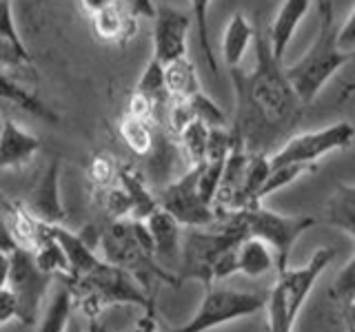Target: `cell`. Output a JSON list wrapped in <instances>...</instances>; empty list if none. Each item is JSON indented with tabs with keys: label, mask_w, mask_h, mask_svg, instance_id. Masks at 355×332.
<instances>
[{
	"label": "cell",
	"mask_w": 355,
	"mask_h": 332,
	"mask_svg": "<svg viewBox=\"0 0 355 332\" xmlns=\"http://www.w3.org/2000/svg\"><path fill=\"white\" fill-rule=\"evenodd\" d=\"M198 177L200 166H189V171L182 177H178L164 191H160V208L166 210L180 226L207 228L218 221L216 208L207 204L198 193Z\"/></svg>",
	"instance_id": "obj_10"
},
{
	"label": "cell",
	"mask_w": 355,
	"mask_h": 332,
	"mask_svg": "<svg viewBox=\"0 0 355 332\" xmlns=\"http://www.w3.org/2000/svg\"><path fill=\"white\" fill-rule=\"evenodd\" d=\"M266 310H269V332H293L297 315L293 310H288L275 286L271 288L269 299H266Z\"/></svg>",
	"instance_id": "obj_30"
},
{
	"label": "cell",
	"mask_w": 355,
	"mask_h": 332,
	"mask_svg": "<svg viewBox=\"0 0 355 332\" xmlns=\"http://www.w3.org/2000/svg\"><path fill=\"white\" fill-rule=\"evenodd\" d=\"M266 308V299L255 293H240L231 288H214L209 286L198 313L187 321L184 326L169 328V332H207L229 321L242 317H251Z\"/></svg>",
	"instance_id": "obj_8"
},
{
	"label": "cell",
	"mask_w": 355,
	"mask_h": 332,
	"mask_svg": "<svg viewBox=\"0 0 355 332\" xmlns=\"http://www.w3.org/2000/svg\"><path fill=\"white\" fill-rule=\"evenodd\" d=\"M311 5H313L311 0H284L280 9H277L271 27L266 31L269 47L277 60L284 58V51L288 49V44H291L300 22H302L304 16L309 14Z\"/></svg>",
	"instance_id": "obj_16"
},
{
	"label": "cell",
	"mask_w": 355,
	"mask_h": 332,
	"mask_svg": "<svg viewBox=\"0 0 355 332\" xmlns=\"http://www.w3.org/2000/svg\"><path fill=\"white\" fill-rule=\"evenodd\" d=\"M71 286L76 304H80L87 319H98L107 306L114 304H136L144 313H155L153 297L138 284L136 277L105 259L92 273L71 282Z\"/></svg>",
	"instance_id": "obj_4"
},
{
	"label": "cell",
	"mask_w": 355,
	"mask_h": 332,
	"mask_svg": "<svg viewBox=\"0 0 355 332\" xmlns=\"http://www.w3.org/2000/svg\"><path fill=\"white\" fill-rule=\"evenodd\" d=\"M89 180L94 182V186L98 191H105L111 184L118 180V164L116 160L111 158L107 153H96L92 162H89V169H87Z\"/></svg>",
	"instance_id": "obj_32"
},
{
	"label": "cell",
	"mask_w": 355,
	"mask_h": 332,
	"mask_svg": "<svg viewBox=\"0 0 355 332\" xmlns=\"http://www.w3.org/2000/svg\"><path fill=\"white\" fill-rule=\"evenodd\" d=\"M51 237L60 243V248L67 257V277H69L71 282L80 279L83 275L92 273L96 266L103 261L94 252V246L85 239V235L80 232H71L62 228L60 224H47Z\"/></svg>",
	"instance_id": "obj_15"
},
{
	"label": "cell",
	"mask_w": 355,
	"mask_h": 332,
	"mask_svg": "<svg viewBox=\"0 0 355 332\" xmlns=\"http://www.w3.org/2000/svg\"><path fill=\"white\" fill-rule=\"evenodd\" d=\"M133 332H160L158 321H155V313H144V317L136 324Z\"/></svg>",
	"instance_id": "obj_41"
},
{
	"label": "cell",
	"mask_w": 355,
	"mask_h": 332,
	"mask_svg": "<svg viewBox=\"0 0 355 332\" xmlns=\"http://www.w3.org/2000/svg\"><path fill=\"white\" fill-rule=\"evenodd\" d=\"M347 91L349 93H355V84H347Z\"/></svg>",
	"instance_id": "obj_48"
},
{
	"label": "cell",
	"mask_w": 355,
	"mask_h": 332,
	"mask_svg": "<svg viewBox=\"0 0 355 332\" xmlns=\"http://www.w3.org/2000/svg\"><path fill=\"white\" fill-rule=\"evenodd\" d=\"M36 3H44V0H36Z\"/></svg>",
	"instance_id": "obj_49"
},
{
	"label": "cell",
	"mask_w": 355,
	"mask_h": 332,
	"mask_svg": "<svg viewBox=\"0 0 355 332\" xmlns=\"http://www.w3.org/2000/svg\"><path fill=\"white\" fill-rule=\"evenodd\" d=\"M347 332H355V324L347 319Z\"/></svg>",
	"instance_id": "obj_47"
},
{
	"label": "cell",
	"mask_w": 355,
	"mask_h": 332,
	"mask_svg": "<svg viewBox=\"0 0 355 332\" xmlns=\"http://www.w3.org/2000/svg\"><path fill=\"white\" fill-rule=\"evenodd\" d=\"M238 213L242 215L247 235L262 239L273 250L277 273L288 268V259H291V250L295 246V241L311 226H315V217L311 215H282L264 208L262 204L242 208Z\"/></svg>",
	"instance_id": "obj_6"
},
{
	"label": "cell",
	"mask_w": 355,
	"mask_h": 332,
	"mask_svg": "<svg viewBox=\"0 0 355 332\" xmlns=\"http://www.w3.org/2000/svg\"><path fill=\"white\" fill-rule=\"evenodd\" d=\"M122 188H125V193L129 195L131 199V217L133 219H140L144 221L153 210H158L160 204H158V197H153L151 191L144 184L142 175L133 169L129 164H120L118 166V180H116Z\"/></svg>",
	"instance_id": "obj_20"
},
{
	"label": "cell",
	"mask_w": 355,
	"mask_h": 332,
	"mask_svg": "<svg viewBox=\"0 0 355 332\" xmlns=\"http://www.w3.org/2000/svg\"><path fill=\"white\" fill-rule=\"evenodd\" d=\"M98 246L105 261L120 266L138 279V284L153 297L158 284L180 286V279L164 270L153 257V241L144 221L140 219H114L98 230Z\"/></svg>",
	"instance_id": "obj_2"
},
{
	"label": "cell",
	"mask_w": 355,
	"mask_h": 332,
	"mask_svg": "<svg viewBox=\"0 0 355 332\" xmlns=\"http://www.w3.org/2000/svg\"><path fill=\"white\" fill-rule=\"evenodd\" d=\"M344 315H347L349 321H353V324H355V302H353L347 310H344Z\"/></svg>",
	"instance_id": "obj_46"
},
{
	"label": "cell",
	"mask_w": 355,
	"mask_h": 332,
	"mask_svg": "<svg viewBox=\"0 0 355 332\" xmlns=\"http://www.w3.org/2000/svg\"><path fill=\"white\" fill-rule=\"evenodd\" d=\"M331 297L333 302H338L342 306V310H347L355 302V252L347 261V266L336 275V279H333Z\"/></svg>",
	"instance_id": "obj_31"
},
{
	"label": "cell",
	"mask_w": 355,
	"mask_h": 332,
	"mask_svg": "<svg viewBox=\"0 0 355 332\" xmlns=\"http://www.w3.org/2000/svg\"><path fill=\"white\" fill-rule=\"evenodd\" d=\"M338 44L342 49H355V9L344 20V25L338 29Z\"/></svg>",
	"instance_id": "obj_37"
},
{
	"label": "cell",
	"mask_w": 355,
	"mask_h": 332,
	"mask_svg": "<svg viewBox=\"0 0 355 332\" xmlns=\"http://www.w3.org/2000/svg\"><path fill=\"white\" fill-rule=\"evenodd\" d=\"M3 102L16 104L18 109L31 113L33 118L51 122V124H58L60 122V116L55 113L51 107H47L36 93L29 91V89H25L22 84H18L14 77H9L3 69H0V104Z\"/></svg>",
	"instance_id": "obj_19"
},
{
	"label": "cell",
	"mask_w": 355,
	"mask_h": 332,
	"mask_svg": "<svg viewBox=\"0 0 355 332\" xmlns=\"http://www.w3.org/2000/svg\"><path fill=\"white\" fill-rule=\"evenodd\" d=\"M53 295L49 304L40 310L38 317V332H67L71 321V310L76 306L73 286L67 275L53 277Z\"/></svg>",
	"instance_id": "obj_17"
},
{
	"label": "cell",
	"mask_w": 355,
	"mask_h": 332,
	"mask_svg": "<svg viewBox=\"0 0 355 332\" xmlns=\"http://www.w3.org/2000/svg\"><path fill=\"white\" fill-rule=\"evenodd\" d=\"M355 62V49H342L338 44V27L333 11L320 16V27L311 47L302 58L286 66V77L304 104H311L327 82L342 66Z\"/></svg>",
	"instance_id": "obj_3"
},
{
	"label": "cell",
	"mask_w": 355,
	"mask_h": 332,
	"mask_svg": "<svg viewBox=\"0 0 355 332\" xmlns=\"http://www.w3.org/2000/svg\"><path fill=\"white\" fill-rule=\"evenodd\" d=\"M22 64H31L29 51L18 49L14 42L7 40L3 33H0V69H9V66H22Z\"/></svg>",
	"instance_id": "obj_34"
},
{
	"label": "cell",
	"mask_w": 355,
	"mask_h": 332,
	"mask_svg": "<svg viewBox=\"0 0 355 332\" xmlns=\"http://www.w3.org/2000/svg\"><path fill=\"white\" fill-rule=\"evenodd\" d=\"M38 151L40 140L22 129L18 122L7 118L0 124V173L29 164Z\"/></svg>",
	"instance_id": "obj_14"
},
{
	"label": "cell",
	"mask_w": 355,
	"mask_h": 332,
	"mask_svg": "<svg viewBox=\"0 0 355 332\" xmlns=\"http://www.w3.org/2000/svg\"><path fill=\"white\" fill-rule=\"evenodd\" d=\"M22 206L42 224H60L64 219V206L60 202V160H51L44 166Z\"/></svg>",
	"instance_id": "obj_12"
},
{
	"label": "cell",
	"mask_w": 355,
	"mask_h": 332,
	"mask_svg": "<svg viewBox=\"0 0 355 332\" xmlns=\"http://www.w3.org/2000/svg\"><path fill=\"white\" fill-rule=\"evenodd\" d=\"M9 266H11L9 252L0 250V290H3V288H7V282H9Z\"/></svg>",
	"instance_id": "obj_42"
},
{
	"label": "cell",
	"mask_w": 355,
	"mask_h": 332,
	"mask_svg": "<svg viewBox=\"0 0 355 332\" xmlns=\"http://www.w3.org/2000/svg\"><path fill=\"white\" fill-rule=\"evenodd\" d=\"M118 131H120V138L125 140V144L136 155H147L151 151V147H153V129L149 124V120L136 118V116H131L125 111L122 118H120Z\"/></svg>",
	"instance_id": "obj_26"
},
{
	"label": "cell",
	"mask_w": 355,
	"mask_h": 332,
	"mask_svg": "<svg viewBox=\"0 0 355 332\" xmlns=\"http://www.w3.org/2000/svg\"><path fill=\"white\" fill-rule=\"evenodd\" d=\"M209 131L211 127L205 120L193 118L189 124H184L178 133V144L184 153L189 166H200L207 158V144H209Z\"/></svg>",
	"instance_id": "obj_25"
},
{
	"label": "cell",
	"mask_w": 355,
	"mask_h": 332,
	"mask_svg": "<svg viewBox=\"0 0 355 332\" xmlns=\"http://www.w3.org/2000/svg\"><path fill=\"white\" fill-rule=\"evenodd\" d=\"M9 259L7 290L16 299V319L22 326H36L42 304L53 284V275L44 273L36 264L31 248L16 246L9 252Z\"/></svg>",
	"instance_id": "obj_7"
},
{
	"label": "cell",
	"mask_w": 355,
	"mask_h": 332,
	"mask_svg": "<svg viewBox=\"0 0 355 332\" xmlns=\"http://www.w3.org/2000/svg\"><path fill=\"white\" fill-rule=\"evenodd\" d=\"M311 171H315V164H280V166H271L269 175L258 193V202L262 204L264 197H269L271 193L280 191V188L293 184L297 177H302Z\"/></svg>",
	"instance_id": "obj_27"
},
{
	"label": "cell",
	"mask_w": 355,
	"mask_h": 332,
	"mask_svg": "<svg viewBox=\"0 0 355 332\" xmlns=\"http://www.w3.org/2000/svg\"><path fill=\"white\" fill-rule=\"evenodd\" d=\"M114 3H116V0H78V5H80V9L85 11L89 18H92L94 14H98V11L111 7Z\"/></svg>",
	"instance_id": "obj_40"
},
{
	"label": "cell",
	"mask_w": 355,
	"mask_h": 332,
	"mask_svg": "<svg viewBox=\"0 0 355 332\" xmlns=\"http://www.w3.org/2000/svg\"><path fill=\"white\" fill-rule=\"evenodd\" d=\"M103 206L107 213L114 215L116 219L131 215V199L120 184H111L109 188H105V204Z\"/></svg>",
	"instance_id": "obj_33"
},
{
	"label": "cell",
	"mask_w": 355,
	"mask_h": 332,
	"mask_svg": "<svg viewBox=\"0 0 355 332\" xmlns=\"http://www.w3.org/2000/svg\"><path fill=\"white\" fill-rule=\"evenodd\" d=\"M244 237L249 235L238 210L229 213L225 226L218 230H189L187 235H182L180 264H178L175 270L180 284L184 279H198L205 284V288L214 286V282H211V268H214L216 259L222 252L236 248Z\"/></svg>",
	"instance_id": "obj_5"
},
{
	"label": "cell",
	"mask_w": 355,
	"mask_h": 332,
	"mask_svg": "<svg viewBox=\"0 0 355 332\" xmlns=\"http://www.w3.org/2000/svg\"><path fill=\"white\" fill-rule=\"evenodd\" d=\"M116 3L136 20L138 18H151L153 20L155 9H158V5H155L153 0H116Z\"/></svg>",
	"instance_id": "obj_36"
},
{
	"label": "cell",
	"mask_w": 355,
	"mask_h": 332,
	"mask_svg": "<svg viewBox=\"0 0 355 332\" xmlns=\"http://www.w3.org/2000/svg\"><path fill=\"white\" fill-rule=\"evenodd\" d=\"M191 5V20L196 25V33L200 40V47L205 51V58L209 62V69L214 75H218V60L214 55V47H211V38H209V5L211 0H189Z\"/></svg>",
	"instance_id": "obj_29"
},
{
	"label": "cell",
	"mask_w": 355,
	"mask_h": 332,
	"mask_svg": "<svg viewBox=\"0 0 355 332\" xmlns=\"http://www.w3.org/2000/svg\"><path fill=\"white\" fill-rule=\"evenodd\" d=\"M11 319H16V299L7 288H3L0 290V326Z\"/></svg>",
	"instance_id": "obj_38"
},
{
	"label": "cell",
	"mask_w": 355,
	"mask_h": 332,
	"mask_svg": "<svg viewBox=\"0 0 355 332\" xmlns=\"http://www.w3.org/2000/svg\"><path fill=\"white\" fill-rule=\"evenodd\" d=\"M92 31H94V36L103 42L127 44L136 36L138 25H136V18L127 14L118 3H114L111 7L92 16Z\"/></svg>",
	"instance_id": "obj_18"
},
{
	"label": "cell",
	"mask_w": 355,
	"mask_h": 332,
	"mask_svg": "<svg viewBox=\"0 0 355 332\" xmlns=\"http://www.w3.org/2000/svg\"><path fill=\"white\" fill-rule=\"evenodd\" d=\"M255 64L251 71L233 66L231 80L236 91V120L231 131L249 151H262L304 116V102L288 82L282 60H277L264 31L253 36Z\"/></svg>",
	"instance_id": "obj_1"
},
{
	"label": "cell",
	"mask_w": 355,
	"mask_h": 332,
	"mask_svg": "<svg viewBox=\"0 0 355 332\" xmlns=\"http://www.w3.org/2000/svg\"><path fill=\"white\" fill-rule=\"evenodd\" d=\"M275 268L273 250L258 237H244L238 243V273L260 277Z\"/></svg>",
	"instance_id": "obj_23"
},
{
	"label": "cell",
	"mask_w": 355,
	"mask_h": 332,
	"mask_svg": "<svg viewBox=\"0 0 355 332\" xmlns=\"http://www.w3.org/2000/svg\"><path fill=\"white\" fill-rule=\"evenodd\" d=\"M136 91L153 100L155 107L169 102V95H166V89H164V66L155 58H151L147 66H144V71L136 84Z\"/></svg>",
	"instance_id": "obj_28"
},
{
	"label": "cell",
	"mask_w": 355,
	"mask_h": 332,
	"mask_svg": "<svg viewBox=\"0 0 355 332\" xmlns=\"http://www.w3.org/2000/svg\"><path fill=\"white\" fill-rule=\"evenodd\" d=\"M151 241H153V257L164 270L175 275L178 264H180V246H182V230L180 224L166 213L158 208L144 219ZM178 277V275H175Z\"/></svg>",
	"instance_id": "obj_13"
},
{
	"label": "cell",
	"mask_w": 355,
	"mask_h": 332,
	"mask_svg": "<svg viewBox=\"0 0 355 332\" xmlns=\"http://www.w3.org/2000/svg\"><path fill=\"white\" fill-rule=\"evenodd\" d=\"M191 16L175 7H158L153 16V55L162 66L189 53Z\"/></svg>",
	"instance_id": "obj_11"
},
{
	"label": "cell",
	"mask_w": 355,
	"mask_h": 332,
	"mask_svg": "<svg viewBox=\"0 0 355 332\" xmlns=\"http://www.w3.org/2000/svg\"><path fill=\"white\" fill-rule=\"evenodd\" d=\"M253 36L255 29L249 22V18L242 11H236L225 29V36H222V60H225L229 69L240 66L244 53L253 44Z\"/></svg>",
	"instance_id": "obj_21"
},
{
	"label": "cell",
	"mask_w": 355,
	"mask_h": 332,
	"mask_svg": "<svg viewBox=\"0 0 355 332\" xmlns=\"http://www.w3.org/2000/svg\"><path fill=\"white\" fill-rule=\"evenodd\" d=\"M67 332H89V328L83 330V326L78 324V321H69V328H67Z\"/></svg>",
	"instance_id": "obj_45"
},
{
	"label": "cell",
	"mask_w": 355,
	"mask_h": 332,
	"mask_svg": "<svg viewBox=\"0 0 355 332\" xmlns=\"http://www.w3.org/2000/svg\"><path fill=\"white\" fill-rule=\"evenodd\" d=\"M324 221L355 239V186L338 184L324 206Z\"/></svg>",
	"instance_id": "obj_22"
},
{
	"label": "cell",
	"mask_w": 355,
	"mask_h": 332,
	"mask_svg": "<svg viewBox=\"0 0 355 332\" xmlns=\"http://www.w3.org/2000/svg\"><path fill=\"white\" fill-rule=\"evenodd\" d=\"M311 3L315 5V9H318V16L327 14V11H333V3H331V0H311Z\"/></svg>",
	"instance_id": "obj_43"
},
{
	"label": "cell",
	"mask_w": 355,
	"mask_h": 332,
	"mask_svg": "<svg viewBox=\"0 0 355 332\" xmlns=\"http://www.w3.org/2000/svg\"><path fill=\"white\" fill-rule=\"evenodd\" d=\"M0 33L16 44L18 49L27 51L25 42H22L18 27H16V20H14V11H11V0H0Z\"/></svg>",
	"instance_id": "obj_35"
},
{
	"label": "cell",
	"mask_w": 355,
	"mask_h": 332,
	"mask_svg": "<svg viewBox=\"0 0 355 332\" xmlns=\"http://www.w3.org/2000/svg\"><path fill=\"white\" fill-rule=\"evenodd\" d=\"M164 89L169 98H180V100H187L196 95L198 91H202L198 82L196 66L189 60V55L164 64Z\"/></svg>",
	"instance_id": "obj_24"
},
{
	"label": "cell",
	"mask_w": 355,
	"mask_h": 332,
	"mask_svg": "<svg viewBox=\"0 0 355 332\" xmlns=\"http://www.w3.org/2000/svg\"><path fill=\"white\" fill-rule=\"evenodd\" d=\"M18 246L14 235H11V228L7 224V219L0 215V250H5V252H11Z\"/></svg>",
	"instance_id": "obj_39"
},
{
	"label": "cell",
	"mask_w": 355,
	"mask_h": 332,
	"mask_svg": "<svg viewBox=\"0 0 355 332\" xmlns=\"http://www.w3.org/2000/svg\"><path fill=\"white\" fill-rule=\"evenodd\" d=\"M353 140L355 127L351 122H336V124H329L318 131L295 133L273 155H269V164H318V160L333 151L349 149Z\"/></svg>",
	"instance_id": "obj_9"
},
{
	"label": "cell",
	"mask_w": 355,
	"mask_h": 332,
	"mask_svg": "<svg viewBox=\"0 0 355 332\" xmlns=\"http://www.w3.org/2000/svg\"><path fill=\"white\" fill-rule=\"evenodd\" d=\"M89 321V332H107V328L103 326V324H100V321L98 319H87Z\"/></svg>",
	"instance_id": "obj_44"
}]
</instances>
